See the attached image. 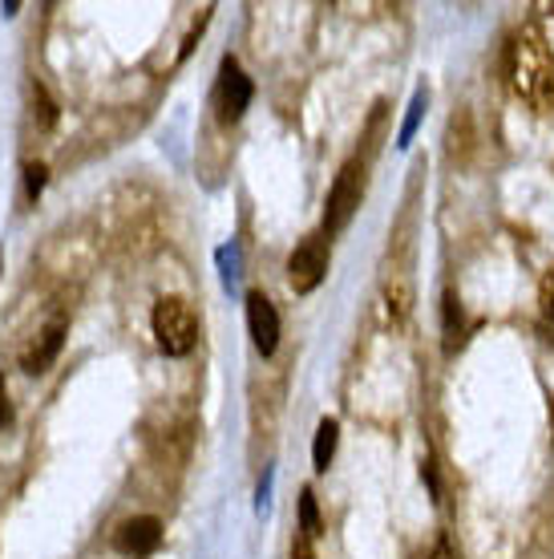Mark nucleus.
Instances as JSON below:
<instances>
[{"mask_svg": "<svg viewBox=\"0 0 554 559\" xmlns=\"http://www.w3.org/2000/svg\"><path fill=\"white\" fill-rule=\"evenodd\" d=\"M510 85L518 98L551 114L554 110V57L534 33H522L510 45Z\"/></svg>", "mask_w": 554, "mask_h": 559, "instance_id": "1", "label": "nucleus"}, {"mask_svg": "<svg viewBox=\"0 0 554 559\" xmlns=\"http://www.w3.org/2000/svg\"><path fill=\"white\" fill-rule=\"evenodd\" d=\"M154 341H158V349L167 353V357H186L194 349V341H198V317H194V308L179 296H162L158 305H154Z\"/></svg>", "mask_w": 554, "mask_h": 559, "instance_id": "2", "label": "nucleus"}, {"mask_svg": "<svg viewBox=\"0 0 554 559\" xmlns=\"http://www.w3.org/2000/svg\"><path fill=\"white\" fill-rule=\"evenodd\" d=\"M361 195H364V167L361 158H348L340 175H336L333 191H328V207H324V231L328 236H340L348 224H352V215L361 207Z\"/></svg>", "mask_w": 554, "mask_h": 559, "instance_id": "3", "label": "nucleus"}, {"mask_svg": "<svg viewBox=\"0 0 554 559\" xmlns=\"http://www.w3.org/2000/svg\"><path fill=\"white\" fill-rule=\"evenodd\" d=\"M328 276V239L324 236H308L296 243V252L288 255V280L300 296L316 293Z\"/></svg>", "mask_w": 554, "mask_h": 559, "instance_id": "4", "label": "nucleus"}, {"mask_svg": "<svg viewBox=\"0 0 554 559\" xmlns=\"http://www.w3.org/2000/svg\"><path fill=\"white\" fill-rule=\"evenodd\" d=\"M251 94H255V85L243 70H239L236 57H222L219 66V82H215V110H219V122H239L243 110L251 106Z\"/></svg>", "mask_w": 554, "mask_h": 559, "instance_id": "5", "label": "nucleus"}, {"mask_svg": "<svg viewBox=\"0 0 554 559\" xmlns=\"http://www.w3.org/2000/svg\"><path fill=\"white\" fill-rule=\"evenodd\" d=\"M158 544H162V523L154 515H134V519H125L122 527L113 532V547L122 551V556H154L158 551Z\"/></svg>", "mask_w": 554, "mask_h": 559, "instance_id": "6", "label": "nucleus"}, {"mask_svg": "<svg viewBox=\"0 0 554 559\" xmlns=\"http://www.w3.org/2000/svg\"><path fill=\"white\" fill-rule=\"evenodd\" d=\"M248 329H251V345L264 353V357H272L279 345V312L264 293H248Z\"/></svg>", "mask_w": 554, "mask_h": 559, "instance_id": "7", "label": "nucleus"}, {"mask_svg": "<svg viewBox=\"0 0 554 559\" xmlns=\"http://www.w3.org/2000/svg\"><path fill=\"white\" fill-rule=\"evenodd\" d=\"M65 329H70L65 317H53V321L45 324L41 333L33 336V345L21 353V369H25V373H45V369L57 361L61 345H65Z\"/></svg>", "mask_w": 554, "mask_h": 559, "instance_id": "8", "label": "nucleus"}, {"mask_svg": "<svg viewBox=\"0 0 554 559\" xmlns=\"http://www.w3.org/2000/svg\"><path fill=\"white\" fill-rule=\"evenodd\" d=\"M336 442H340V426H336V418H324L316 426V442H312V462H316V471L324 475L328 466H333L336 459Z\"/></svg>", "mask_w": 554, "mask_h": 559, "instance_id": "9", "label": "nucleus"}, {"mask_svg": "<svg viewBox=\"0 0 554 559\" xmlns=\"http://www.w3.org/2000/svg\"><path fill=\"white\" fill-rule=\"evenodd\" d=\"M442 324H445V353H458L461 336H466V321H461L458 293H445V300H442Z\"/></svg>", "mask_w": 554, "mask_h": 559, "instance_id": "10", "label": "nucleus"}, {"mask_svg": "<svg viewBox=\"0 0 554 559\" xmlns=\"http://www.w3.org/2000/svg\"><path fill=\"white\" fill-rule=\"evenodd\" d=\"M425 102H430V94H425V90H417L413 102H409V118H405L401 134H397V146H409V142H413L417 127H421V114H425Z\"/></svg>", "mask_w": 554, "mask_h": 559, "instance_id": "11", "label": "nucleus"}, {"mask_svg": "<svg viewBox=\"0 0 554 559\" xmlns=\"http://www.w3.org/2000/svg\"><path fill=\"white\" fill-rule=\"evenodd\" d=\"M300 532H304V539H316L320 535V511H316V495H312V490L300 495Z\"/></svg>", "mask_w": 554, "mask_h": 559, "instance_id": "12", "label": "nucleus"}, {"mask_svg": "<svg viewBox=\"0 0 554 559\" xmlns=\"http://www.w3.org/2000/svg\"><path fill=\"white\" fill-rule=\"evenodd\" d=\"M539 305H542V317H546V321H554V272H546V280H542Z\"/></svg>", "mask_w": 554, "mask_h": 559, "instance_id": "13", "label": "nucleus"}, {"mask_svg": "<svg viewBox=\"0 0 554 559\" xmlns=\"http://www.w3.org/2000/svg\"><path fill=\"white\" fill-rule=\"evenodd\" d=\"M25 182H28V199L41 195V187H45V167H41V163H28V167H25Z\"/></svg>", "mask_w": 554, "mask_h": 559, "instance_id": "14", "label": "nucleus"}, {"mask_svg": "<svg viewBox=\"0 0 554 559\" xmlns=\"http://www.w3.org/2000/svg\"><path fill=\"white\" fill-rule=\"evenodd\" d=\"M13 421V406H9V385H4V378H0V430Z\"/></svg>", "mask_w": 554, "mask_h": 559, "instance_id": "15", "label": "nucleus"}, {"mask_svg": "<svg viewBox=\"0 0 554 559\" xmlns=\"http://www.w3.org/2000/svg\"><path fill=\"white\" fill-rule=\"evenodd\" d=\"M430 559H458V551H454V544H449V539H437V544H433V556Z\"/></svg>", "mask_w": 554, "mask_h": 559, "instance_id": "16", "label": "nucleus"}, {"mask_svg": "<svg viewBox=\"0 0 554 559\" xmlns=\"http://www.w3.org/2000/svg\"><path fill=\"white\" fill-rule=\"evenodd\" d=\"M291 559H316V556H312V539H304V535H300V539H296V551H291Z\"/></svg>", "mask_w": 554, "mask_h": 559, "instance_id": "17", "label": "nucleus"}]
</instances>
